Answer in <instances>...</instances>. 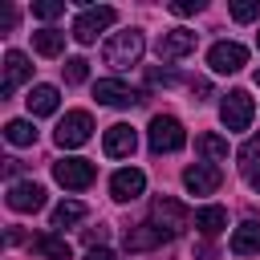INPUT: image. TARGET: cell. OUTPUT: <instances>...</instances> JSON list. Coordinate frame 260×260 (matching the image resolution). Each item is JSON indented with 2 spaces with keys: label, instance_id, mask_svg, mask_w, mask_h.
Returning <instances> with one entry per match:
<instances>
[{
  "label": "cell",
  "instance_id": "cell-1",
  "mask_svg": "<svg viewBox=\"0 0 260 260\" xmlns=\"http://www.w3.org/2000/svg\"><path fill=\"white\" fill-rule=\"evenodd\" d=\"M142 49H146L142 32H138V28H126V32H114V37L106 41L102 61H106L110 69H130V65L142 61Z\"/></svg>",
  "mask_w": 260,
  "mask_h": 260
},
{
  "label": "cell",
  "instance_id": "cell-2",
  "mask_svg": "<svg viewBox=\"0 0 260 260\" xmlns=\"http://www.w3.org/2000/svg\"><path fill=\"white\" fill-rule=\"evenodd\" d=\"M146 142H150L154 154H175V150L187 146V130H183L179 118H171V114H154V118H150V130H146Z\"/></svg>",
  "mask_w": 260,
  "mask_h": 260
},
{
  "label": "cell",
  "instance_id": "cell-3",
  "mask_svg": "<svg viewBox=\"0 0 260 260\" xmlns=\"http://www.w3.org/2000/svg\"><path fill=\"white\" fill-rule=\"evenodd\" d=\"M150 223H154V228H162V232L175 240V236H183V232L195 223V215H191L175 195H158V199L150 203Z\"/></svg>",
  "mask_w": 260,
  "mask_h": 260
},
{
  "label": "cell",
  "instance_id": "cell-4",
  "mask_svg": "<svg viewBox=\"0 0 260 260\" xmlns=\"http://www.w3.org/2000/svg\"><path fill=\"white\" fill-rule=\"evenodd\" d=\"M114 20H118V12H114L110 4L81 8V12H77V20H73V32H69V37H73L77 45H93V41H98V32H106Z\"/></svg>",
  "mask_w": 260,
  "mask_h": 260
},
{
  "label": "cell",
  "instance_id": "cell-5",
  "mask_svg": "<svg viewBox=\"0 0 260 260\" xmlns=\"http://www.w3.org/2000/svg\"><path fill=\"white\" fill-rule=\"evenodd\" d=\"M89 134H93V118L85 114V110H69L61 122H57V146L61 150H73V146H85L89 142Z\"/></svg>",
  "mask_w": 260,
  "mask_h": 260
},
{
  "label": "cell",
  "instance_id": "cell-6",
  "mask_svg": "<svg viewBox=\"0 0 260 260\" xmlns=\"http://www.w3.org/2000/svg\"><path fill=\"white\" fill-rule=\"evenodd\" d=\"M53 179L65 187V191H85L93 179H98V167L89 158H57L53 162Z\"/></svg>",
  "mask_w": 260,
  "mask_h": 260
},
{
  "label": "cell",
  "instance_id": "cell-7",
  "mask_svg": "<svg viewBox=\"0 0 260 260\" xmlns=\"http://www.w3.org/2000/svg\"><path fill=\"white\" fill-rule=\"evenodd\" d=\"M252 114H256V106H252L248 89H232V93L223 98V106H219V122H223L228 130H248V126H252Z\"/></svg>",
  "mask_w": 260,
  "mask_h": 260
},
{
  "label": "cell",
  "instance_id": "cell-8",
  "mask_svg": "<svg viewBox=\"0 0 260 260\" xmlns=\"http://www.w3.org/2000/svg\"><path fill=\"white\" fill-rule=\"evenodd\" d=\"M207 65H211L215 73H240V69L248 65V49L236 45V41H219V45L207 49Z\"/></svg>",
  "mask_w": 260,
  "mask_h": 260
},
{
  "label": "cell",
  "instance_id": "cell-9",
  "mask_svg": "<svg viewBox=\"0 0 260 260\" xmlns=\"http://www.w3.org/2000/svg\"><path fill=\"white\" fill-rule=\"evenodd\" d=\"M4 203L12 207V211H20V215H28V211H41L45 207V187L41 183H8V195H4Z\"/></svg>",
  "mask_w": 260,
  "mask_h": 260
},
{
  "label": "cell",
  "instance_id": "cell-10",
  "mask_svg": "<svg viewBox=\"0 0 260 260\" xmlns=\"http://www.w3.org/2000/svg\"><path fill=\"white\" fill-rule=\"evenodd\" d=\"M219 183H223V175H219L215 162H195V167L183 171V187L191 195H211V191H219Z\"/></svg>",
  "mask_w": 260,
  "mask_h": 260
},
{
  "label": "cell",
  "instance_id": "cell-11",
  "mask_svg": "<svg viewBox=\"0 0 260 260\" xmlns=\"http://www.w3.org/2000/svg\"><path fill=\"white\" fill-rule=\"evenodd\" d=\"M28 77H32L28 57H24L20 49H8V53H4V81H0V93H4V98H12V93H16V85H24Z\"/></svg>",
  "mask_w": 260,
  "mask_h": 260
},
{
  "label": "cell",
  "instance_id": "cell-12",
  "mask_svg": "<svg viewBox=\"0 0 260 260\" xmlns=\"http://www.w3.org/2000/svg\"><path fill=\"white\" fill-rule=\"evenodd\" d=\"M93 98H98L102 106H134V102H142V93L130 89V85L118 81V77H102V81H93Z\"/></svg>",
  "mask_w": 260,
  "mask_h": 260
},
{
  "label": "cell",
  "instance_id": "cell-13",
  "mask_svg": "<svg viewBox=\"0 0 260 260\" xmlns=\"http://www.w3.org/2000/svg\"><path fill=\"white\" fill-rule=\"evenodd\" d=\"M102 150H106L110 158H130V154L138 150V134H134V126L114 122V126L106 130V138H102Z\"/></svg>",
  "mask_w": 260,
  "mask_h": 260
},
{
  "label": "cell",
  "instance_id": "cell-14",
  "mask_svg": "<svg viewBox=\"0 0 260 260\" xmlns=\"http://www.w3.org/2000/svg\"><path fill=\"white\" fill-rule=\"evenodd\" d=\"M146 191V175L138 171V167H122V171H114V179H110V195L118 199V203H130V199H138Z\"/></svg>",
  "mask_w": 260,
  "mask_h": 260
},
{
  "label": "cell",
  "instance_id": "cell-15",
  "mask_svg": "<svg viewBox=\"0 0 260 260\" xmlns=\"http://www.w3.org/2000/svg\"><path fill=\"white\" fill-rule=\"evenodd\" d=\"M187 53H195V32L191 28H171V32L158 37V61H179Z\"/></svg>",
  "mask_w": 260,
  "mask_h": 260
},
{
  "label": "cell",
  "instance_id": "cell-16",
  "mask_svg": "<svg viewBox=\"0 0 260 260\" xmlns=\"http://www.w3.org/2000/svg\"><path fill=\"white\" fill-rule=\"evenodd\" d=\"M24 106H28L32 118H49V114H57V106H61V89H57V85H32L28 98H24Z\"/></svg>",
  "mask_w": 260,
  "mask_h": 260
},
{
  "label": "cell",
  "instance_id": "cell-17",
  "mask_svg": "<svg viewBox=\"0 0 260 260\" xmlns=\"http://www.w3.org/2000/svg\"><path fill=\"white\" fill-rule=\"evenodd\" d=\"M167 240H171V236L146 219V223H138V228L126 232V252H150V248H158V244H167Z\"/></svg>",
  "mask_w": 260,
  "mask_h": 260
},
{
  "label": "cell",
  "instance_id": "cell-18",
  "mask_svg": "<svg viewBox=\"0 0 260 260\" xmlns=\"http://www.w3.org/2000/svg\"><path fill=\"white\" fill-rule=\"evenodd\" d=\"M37 256H45V260H73V248L61 240V236H53V232H45V236H32V244H28Z\"/></svg>",
  "mask_w": 260,
  "mask_h": 260
},
{
  "label": "cell",
  "instance_id": "cell-19",
  "mask_svg": "<svg viewBox=\"0 0 260 260\" xmlns=\"http://www.w3.org/2000/svg\"><path fill=\"white\" fill-rule=\"evenodd\" d=\"M232 252L236 256H260V223H240L232 232Z\"/></svg>",
  "mask_w": 260,
  "mask_h": 260
},
{
  "label": "cell",
  "instance_id": "cell-20",
  "mask_svg": "<svg viewBox=\"0 0 260 260\" xmlns=\"http://www.w3.org/2000/svg\"><path fill=\"white\" fill-rule=\"evenodd\" d=\"M195 228H199L203 236H219V232L228 228V211H223V207H215V203H207V207H199V211H195Z\"/></svg>",
  "mask_w": 260,
  "mask_h": 260
},
{
  "label": "cell",
  "instance_id": "cell-21",
  "mask_svg": "<svg viewBox=\"0 0 260 260\" xmlns=\"http://www.w3.org/2000/svg\"><path fill=\"white\" fill-rule=\"evenodd\" d=\"M195 150L203 154V162H219V158H228V138L223 134H195Z\"/></svg>",
  "mask_w": 260,
  "mask_h": 260
},
{
  "label": "cell",
  "instance_id": "cell-22",
  "mask_svg": "<svg viewBox=\"0 0 260 260\" xmlns=\"http://www.w3.org/2000/svg\"><path fill=\"white\" fill-rule=\"evenodd\" d=\"M32 49H37L41 57H61V49H65V32H57V28H41V32H32Z\"/></svg>",
  "mask_w": 260,
  "mask_h": 260
},
{
  "label": "cell",
  "instance_id": "cell-23",
  "mask_svg": "<svg viewBox=\"0 0 260 260\" xmlns=\"http://www.w3.org/2000/svg\"><path fill=\"white\" fill-rule=\"evenodd\" d=\"M81 219H85V203H77V199H65V203L53 207V228H69V223H81Z\"/></svg>",
  "mask_w": 260,
  "mask_h": 260
},
{
  "label": "cell",
  "instance_id": "cell-24",
  "mask_svg": "<svg viewBox=\"0 0 260 260\" xmlns=\"http://www.w3.org/2000/svg\"><path fill=\"white\" fill-rule=\"evenodd\" d=\"M4 138H8L12 146H32V142H37V130H32V122H24V118H12V122L4 126Z\"/></svg>",
  "mask_w": 260,
  "mask_h": 260
},
{
  "label": "cell",
  "instance_id": "cell-25",
  "mask_svg": "<svg viewBox=\"0 0 260 260\" xmlns=\"http://www.w3.org/2000/svg\"><path fill=\"white\" fill-rule=\"evenodd\" d=\"M256 162H260V134H252V138L236 150V167H240L244 175H256Z\"/></svg>",
  "mask_w": 260,
  "mask_h": 260
},
{
  "label": "cell",
  "instance_id": "cell-26",
  "mask_svg": "<svg viewBox=\"0 0 260 260\" xmlns=\"http://www.w3.org/2000/svg\"><path fill=\"white\" fill-rule=\"evenodd\" d=\"M61 77H65V85H81V81L89 77V61H85V57H69V61L61 65Z\"/></svg>",
  "mask_w": 260,
  "mask_h": 260
},
{
  "label": "cell",
  "instance_id": "cell-27",
  "mask_svg": "<svg viewBox=\"0 0 260 260\" xmlns=\"http://www.w3.org/2000/svg\"><path fill=\"white\" fill-rule=\"evenodd\" d=\"M65 12V0H37L32 4V16L37 20H53V16H61Z\"/></svg>",
  "mask_w": 260,
  "mask_h": 260
},
{
  "label": "cell",
  "instance_id": "cell-28",
  "mask_svg": "<svg viewBox=\"0 0 260 260\" xmlns=\"http://www.w3.org/2000/svg\"><path fill=\"white\" fill-rule=\"evenodd\" d=\"M260 16V0H244V4H232V20H256Z\"/></svg>",
  "mask_w": 260,
  "mask_h": 260
},
{
  "label": "cell",
  "instance_id": "cell-29",
  "mask_svg": "<svg viewBox=\"0 0 260 260\" xmlns=\"http://www.w3.org/2000/svg\"><path fill=\"white\" fill-rule=\"evenodd\" d=\"M171 12H175V16H191V12H203V0H179V4H171Z\"/></svg>",
  "mask_w": 260,
  "mask_h": 260
},
{
  "label": "cell",
  "instance_id": "cell-30",
  "mask_svg": "<svg viewBox=\"0 0 260 260\" xmlns=\"http://www.w3.org/2000/svg\"><path fill=\"white\" fill-rule=\"evenodd\" d=\"M12 24H16V8L4 4V12H0V32H12Z\"/></svg>",
  "mask_w": 260,
  "mask_h": 260
},
{
  "label": "cell",
  "instance_id": "cell-31",
  "mask_svg": "<svg viewBox=\"0 0 260 260\" xmlns=\"http://www.w3.org/2000/svg\"><path fill=\"white\" fill-rule=\"evenodd\" d=\"M20 171H24V162H20V158H4V175H8V179H16Z\"/></svg>",
  "mask_w": 260,
  "mask_h": 260
},
{
  "label": "cell",
  "instance_id": "cell-32",
  "mask_svg": "<svg viewBox=\"0 0 260 260\" xmlns=\"http://www.w3.org/2000/svg\"><path fill=\"white\" fill-rule=\"evenodd\" d=\"M85 260H114V252H110V248H89Z\"/></svg>",
  "mask_w": 260,
  "mask_h": 260
},
{
  "label": "cell",
  "instance_id": "cell-33",
  "mask_svg": "<svg viewBox=\"0 0 260 260\" xmlns=\"http://www.w3.org/2000/svg\"><path fill=\"white\" fill-rule=\"evenodd\" d=\"M191 89H195V93H199V102H203V98H207V93H211V85H207V81H191Z\"/></svg>",
  "mask_w": 260,
  "mask_h": 260
},
{
  "label": "cell",
  "instance_id": "cell-34",
  "mask_svg": "<svg viewBox=\"0 0 260 260\" xmlns=\"http://www.w3.org/2000/svg\"><path fill=\"white\" fill-rule=\"evenodd\" d=\"M248 179H252V187H256V191H260V171H256V175H248Z\"/></svg>",
  "mask_w": 260,
  "mask_h": 260
},
{
  "label": "cell",
  "instance_id": "cell-35",
  "mask_svg": "<svg viewBox=\"0 0 260 260\" xmlns=\"http://www.w3.org/2000/svg\"><path fill=\"white\" fill-rule=\"evenodd\" d=\"M256 85H260V69H256Z\"/></svg>",
  "mask_w": 260,
  "mask_h": 260
},
{
  "label": "cell",
  "instance_id": "cell-36",
  "mask_svg": "<svg viewBox=\"0 0 260 260\" xmlns=\"http://www.w3.org/2000/svg\"><path fill=\"white\" fill-rule=\"evenodd\" d=\"M256 45H260V32H256Z\"/></svg>",
  "mask_w": 260,
  "mask_h": 260
}]
</instances>
